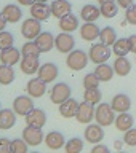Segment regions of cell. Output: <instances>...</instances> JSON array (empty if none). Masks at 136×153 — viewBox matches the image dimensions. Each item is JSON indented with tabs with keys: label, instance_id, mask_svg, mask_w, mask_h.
<instances>
[{
	"label": "cell",
	"instance_id": "obj_1",
	"mask_svg": "<svg viewBox=\"0 0 136 153\" xmlns=\"http://www.w3.org/2000/svg\"><path fill=\"white\" fill-rule=\"evenodd\" d=\"M112 54V50L104 45V43H96V45H91V48L88 50V57L93 64H103L110 57Z\"/></svg>",
	"mask_w": 136,
	"mask_h": 153
},
{
	"label": "cell",
	"instance_id": "obj_2",
	"mask_svg": "<svg viewBox=\"0 0 136 153\" xmlns=\"http://www.w3.org/2000/svg\"><path fill=\"white\" fill-rule=\"evenodd\" d=\"M96 123H99L101 126H110L112 123H115V112L109 104H99L98 108L95 112Z\"/></svg>",
	"mask_w": 136,
	"mask_h": 153
},
{
	"label": "cell",
	"instance_id": "obj_3",
	"mask_svg": "<svg viewBox=\"0 0 136 153\" xmlns=\"http://www.w3.org/2000/svg\"><path fill=\"white\" fill-rule=\"evenodd\" d=\"M88 59H90V57H88V54H86L85 51H82V50H72L69 53V56H67L66 64L72 70H82V69H85Z\"/></svg>",
	"mask_w": 136,
	"mask_h": 153
},
{
	"label": "cell",
	"instance_id": "obj_4",
	"mask_svg": "<svg viewBox=\"0 0 136 153\" xmlns=\"http://www.w3.org/2000/svg\"><path fill=\"white\" fill-rule=\"evenodd\" d=\"M23 139L31 147H35V145H38V143H42V140H45V136H43L42 128L29 126V124H27V128L23 131Z\"/></svg>",
	"mask_w": 136,
	"mask_h": 153
},
{
	"label": "cell",
	"instance_id": "obj_5",
	"mask_svg": "<svg viewBox=\"0 0 136 153\" xmlns=\"http://www.w3.org/2000/svg\"><path fill=\"white\" fill-rule=\"evenodd\" d=\"M42 21H38L35 18H31V19H26V21L23 22L21 26V33L24 38H27V40H31V38H35L38 33L42 30V26H40Z\"/></svg>",
	"mask_w": 136,
	"mask_h": 153
},
{
	"label": "cell",
	"instance_id": "obj_6",
	"mask_svg": "<svg viewBox=\"0 0 136 153\" xmlns=\"http://www.w3.org/2000/svg\"><path fill=\"white\" fill-rule=\"evenodd\" d=\"M95 112H96L95 104L86 102V100H85V102H82L79 105V110H77L75 118H77V121L82 123V124H88V123H91V120H93Z\"/></svg>",
	"mask_w": 136,
	"mask_h": 153
},
{
	"label": "cell",
	"instance_id": "obj_7",
	"mask_svg": "<svg viewBox=\"0 0 136 153\" xmlns=\"http://www.w3.org/2000/svg\"><path fill=\"white\" fill-rule=\"evenodd\" d=\"M71 97V88L66 83H58L50 91V99L53 104H61Z\"/></svg>",
	"mask_w": 136,
	"mask_h": 153
},
{
	"label": "cell",
	"instance_id": "obj_8",
	"mask_svg": "<svg viewBox=\"0 0 136 153\" xmlns=\"http://www.w3.org/2000/svg\"><path fill=\"white\" fill-rule=\"evenodd\" d=\"M74 45H75V40L69 32H61L55 38V46L59 53H71L74 50Z\"/></svg>",
	"mask_w": 136,
	"mask_h": 153
},
{
	"label": "cell",
	"instance_id": "obj_9",
	"mask_svg": "<svg viewBox=\"0 0 136 153\" xmlns=\"http://www.w3.org/2000/svg\"><path fill=\"white\" fill-rule=\"evenodd\" d=\"M34 108V102L31 96H19L13 100V110L16 112V115L26 117V115Z\"/></svg>",
	"mask_w": 136,
	"mask_h": 153
},
{
	"label": "cell",
	"instance_id": "obj_10",
	"mask_svg": "<svg viewBox=\"0 0 136 153\" xmlns=\"http://www.w3.org/2000/svg\"><path fill=\"white\" fill-rule=\"evenodd\" d=\"M104 139V131H103V126L99 123L96 124H90L85 128V140L90 142V143H99L101 140Z\"/></svg>",
	"mask_w": 136,
	"mask_h": 153
},
{
	"label": "cell",
	"instance_id": "obj_11",
	"mask_svg": "<svg viewBox=\"0 0 136 153\" xmlns=\"http://www.w3.org/2000/svg\"><path fill=\"white\" fill-rule=\"evenodd\" d=\"M24 120H26V124H29V126L43 128L47 123V113L40 108H32L31 112L24 117Z\"/></svg>",
	"mask_w": 136,
	"mask_h": 153
},
{
	"label": "cell",
	"instance_id": "obj_12",
	"mask_svg": "<svg viewBox=\"0 0 136 153\" xmlns=\"http://www.w3.org/2000/svg\"><path fill=\"white\" fill-rule=\"evenodd\" d=\"M31 16L38 21H47L51 16V7H48L47 2H35L31 5Z\"/></svg>",
	"mask_w": 136,
	"mask_h": 153
},
{
	"label": "cell",
	"instance_id": "obj_13",
	"mask_svg": "<svg viewBox=\"0 0 136 153\" xmlns=\"http://www.w3.org/2000/svg\"><path fill=\"white\" fill-rule=\"evenodd\" d=\"M34 42H35V45L38 46V50L42 53L51 51L53 46H55V37H53L50 32H40L35 38H34Z\"/></svg>",
	"mask_w": 136,
	"mask_h": 153
},
{
	"label": "cell",
	"instance_id": "obj_14",
	"mask_svg": "<svg viewBox=\"0 0 136 153\" xmlns=\"http://www.w3.org/2000/svg\"><path fill=\"white\" fill-rule=\"evenodd\" d=\"M19 57H21V50H18V48H14V46L0 50V62H2V64L14 65V64H18Z\"/></svg>",
	"mask_w": 136,
	"mask_h": 153
},
{
	"label": "cell",
	"instance_id": "obj_15",
	"mask_svg": "<svg viewBox=\"0 0 136 153\" xmlns=\"http://www.w3.org/2000/svg\"><path fill=\"white\" fill-rule=\"evenodd\" d=\"M37 75L40 76L45 83H51V81H55V78L58 76V67H56V64H53V62H45V64L40 65Z\"/></svg>",
	"mask_w": 136,
	"mask_h": 153
},
{
	"label": "cell",
	"instance_id": "obj_16",
	"mask_svg": "<svg viewBox=\"0 0 136 153\" xmlns=\"http://www.w3.org/2000/svg\"><path fill=\"white\" fill-rule=\"evenodd\" d=\"M27 93H29L31 97H42V96L47 93V83L40 78V76L29 80V83H27Z\"/></svg>",
	"mask_w": 136,
	"mask_h": 153
},
{
	"label": "cell",
	"instance_id": "obj_17",
	"mask_svg": "<svg viewBox=\"0 0 136 153\" xmlns=\"http://www.w3.org/2000/svg\"><path fill=\"white\" fill-rule=\"evenodd\" d=\"M19 65H21V70L26 75H34L38 72V69H40V62H38L37 56H23Z\"/></svg>",
	"mask_w": 136,
	"mask_h": 153
},
{
	"label": "cell",
	"instance_id": "obj_18",
	"mask_svg": "<svg viewBox=\"0 0 136 153\" xmlns=\"http://www.w3.org/2000/svg\"><path fill=\"white\" fill-rule=\"evenodd\" d=\"M110 107L117 113L128 112L130 107H131V100H130V97L127 94H117V96H114L112 102H110Z\"/></svg>",
	"mask_w": 136,
	"mask_h": 153
},
{
	"label": "cell",
	"instance_id": "obj_19",
	"mask_svg": "<svg viewBox=\"0 0 136 153\" xmlns=\"http://www.w3.org/2000/svg\"><path fill=\"white\" fill-rule=\"evenodd\" d=\"M79 102H77L75 99L69 97L67 100L59 104V113L62 115L64 118H74L77 115V110H79Z\"/></svg>",
	"mask_w": 136,
	"mask_h": 153
},
{
	"label": "cell",
	"instance_id": "obj_20",
	"mask_svg": "<svg viewBox=\"0 0 136 153\" xmlns=\"http://www.w3.org/2000/svg\"><path fill=\"white\" fill-rule=\"evenodd\" d=\"M99 32L101 29L95 22H85L80 27V37L86 42H93L95 38H99Z\"/></svg>",
	"mask_w": 136,
	"mask_h": 153
},
{
	"label": "cell",
	"instance_id": "obj_21",
	"mask_svg": "<svg viewBox=\"0 0 136 153\" xmlns=\"http://www.w3.org/2000/svg\"><path fill=\"white\" fill-rule=\"evenodd\" d=\"M50 7H51V14L58 19L66 16V14L71 13V10H72L71 3L67 2V0H53Z\"/></svg>",
	"mask_w": 136,
	"mask_h": 153
},
{
	"label": "cell",
	"instance_id": "obj_22",
	"mask_svg": "<svg viewBox=\"0 0 136 153\" xmlns=\"http://www.w3.org/2000/svg\"><path fill=\"white\" fill-rule=\"evenodd\" d=\"M59 27L62 32H69V33L74 32L79 27V18L72 13H67L66 16L59 18Z\"/></svg>",
	"mask_w": 136,
	"mask_h": 153
},
{
	"label": "cell",
	"instance_id": "obj_23",
	"mask_svg": "<svg viewBox=\"0 0 136 153\" xmlns=\"http://www.w3.org/2000/svg\"><path fill=\"white\" fill-rule=\"evenodd\" d=\"M45 143L48 148H51V150H59L61 147H64V136H62L61 132L58 131H51L48 132L45 136Z\"/></svg>",
	"mask_w": 136,
	"mask_h": 153
},
{
	"label": "cell",
	"instance_id": "obj_24",
	"mask_svg": "<svg viewBox=\"0 0 136 153\" xmlns=\"http://www.w3.org/2000/svg\"><path fill=\"white\" fill-rule=\"evenodd\" d=\"M16 112L10 108L0 110V129H11L16 123Z\"/></svg>",
	"mask_w": 136,
	"mask_h": 153
},
{
	"label": "cell",
	"instance_id": "obj_25",
	"mask_svg": "<svg viewBox=\"0 0 136 153\" xmlns=\"http://www.w3.org/2000/svg\"><path fill=\"white\" fill-rule=\"evenodd\" d=\"M114 72L119 76H127L131 72V62L125 56H117V59L114 61Z\"/></svg>",
	"mask_w": 136,
	"mask_h": 153
},
{
	"label": "cell",
	"instance_id": "obj_26",
	"mask_svg": "<svg viewBox=\"0 0 136 153\" xmlns=\"http://www.w3.org/2000/svg\"><path fill=\"white\" fill-rule=\"evenodd\" d=\"M99 16H101V10L98 7H95V5H85L80 10V18L85 22H95Z\"/></svg>",
	"mask_w": 136,
	"mask_h": 153
},
{
	"label": "cell",
	"instance_id": "obj_27",
	"mask_svg": "<svg viewBox=\"0 0 136 153\" xmlns=\"http://www.w3.org/2000/svg\"><path fill=\"white\" fill-rule=\"evenodd\" d=\"M2 14L5 16V19H7V22H11V24L18 22L19 19L23 18V11L19 10V7H16V5H13V3L7 5V7L3 8Z\"/></svg>",
	"mask_w": 136,
	"mask_h": 153
},
{
	"label": "cell",
	"instance_id": "obj_28",
	"mask_svg": "<svg viewBox=\"0 0 136 153\" xmlns=\"http://www.w3.org/2000/svg\"><path fill=\"white\" fill-rule=\"evenodd\" d=\"M133 123H134V120L128 112H122L120 115L115 117V128L119 131H123V132L128 131L130 128H133Z\"/></svg>",
	"mask_w": 136,
	"mask_h": 153
},
{
	"label": "cell",
	"instance_id": "obj_29",
	"mask_svg": "<svg viewBox=\"0 0 136 153\" xmlns=\"http://www.w3.org/2000/svg\"><path fill=\"white\" fill-rule=\"evenodd\" d=\"M95 74H96V76H98L101 81H109L114 76L115 72H114V67H110V65H107V64L103 62V64H98Z\"/></svg>",
	"mask_w": 136,
	"mask_h": 153
},
{
	"label": "cell",
	"instance_id": "obj_30",
	"mask_svg": "<svg viewBox=\"0 0 136 153\" xmlns=\"http://www.w3.org/2000/svg\"><path fill=\"white\" fill-rule=\"evenodd\" d=\"M14 80V70L13 65L2 64L0 65V85H10Z\"/></svg>",
	"mask_w": 136,
	"mask_h": 153
},
{
	"label": "cell",
	"instance_id": "obj_31",
	"mask_svg": "<svg viewBox=\"0 0 136 153\" xmlns=\"http://www.w3.org/2000/svg\"><path fill=\"white\" fill-rule=\"evenodd\" d=\"M99 40H101V43H104V45L112 46L115 43V40H117V33H115V30L112 27H104V29H101V32H99Z\"/></svg>",
	"mask_w": 136,
	"mask_h": 153
},
{
	"label": "cell",
	"instance_id": "obj_32",
	"mask_svg": "<svg viewBox=\"0 0 136 153\" xmlns=\"http://www.w3.org/2000/svg\"><path fill=\"white\" fill-rule=\"evenodd\" d=\"M112 53L115 56H127L130 53V43L128 38H119L112 45Z\"/></svg>",
	"mask_w": 136,
	"mask_h": 153
},
{
	"label": "cell",
	"instance_id": "obj_33",
	"mask_svg": "<svg viewBox=\"0 0 136 153\" xmlns=\"http://www.w3.org/2000/svg\"><path fill=\"white\" fill-rule=\"evenodd\" d=\"M101 16H104V18H114L115 14H117V2L115 0H112V2H106V3H101Z\"/></svg>",
	"mask_w": 136,
	"mask_h": 153
},
{
	"label": "cell",
	"instance_id": "obj_34",
	"mask_svg": "<svg viewBox=\"0 0 136 153\" xmlns=\"http://www.w3.org/2000/svg\"><path fill=\"white\" fill-rule=\"evenodd\" d=\"M64 148H66V153H80L83 150V140H80L79 137H74L71 140H67Z\"/></svg>",
	"mask_w": 136,
	"mask_h": 153
},
{
	"label": "cell",
	"instance_id": "obj_35",
	"mask_svg": "<svg viewBox=\"0 0 136 153\" xmlns=\"http://www.w3.org/2000/svg\"><path fill=\"white\" fill-rule=\"evenodd\" d=\"M21 54L23 56H40L42 51L38 50V46L35 45V42H26L21 48Z\"/></svg>",
	"mask_w": 136,
	"mask_h": 153
},
{
	"label": "cell",
	"instance_id": "obj_36",
	"mask_svg": "<svg viewBox=\"0 0 136 153\" xmlns=\"http://www.w3.org/2000/svg\"><path fill=\"white\" fill-rule=\"evenodd\" d=\"M83 99L86 100V102L98 104V102H101V91L98 88H88V89H85Z\"/></svg>",
	"mask_w": 136,
	"mask_h": 153
},
{
	"label": "cell",
	"instance_id": "obj_37",
	"mask_svg": "<svg viewBox=\"0 0 136 153\" xmlns=\"http://www.w3.org/2000/svg\"><path fill=\"white\" fill-rule=\"evenodd\" d=\"M29 148V143L24 139H14L11 140V152L10 153H26Z\"/></svg>",
	"mask_w": 136,
	"mask_h": 153
},
{
	"label": "cell",
	"instance_id": "obj_38",
	"mask_svg": "<svg viewBox=\"0 0 136 153\" xmlns=\"http://www.w3.org/2000/svg\"><path fill=\"white\" fill-rule=\"evenodd\" d=\"M101 83V80L96 76V74H86L85 78H83V88L88 89V88H98Z\"/></svg>",
	"mask_w": 136,
	"mask_h": 153
},
{
	"label": "cell",
	"instance_id": "obj_39",
	"mask_svg": "<svg viewBox=\"0 0 136 153\" xmlns=\"http://www.w3.org/2000/svg\"><path fill=\"white\" fill-rule=\"evenodd\" d=\"M13 42H14V38H13V35L10 32H5V30L0 32V50H5V48L13 46Z\"/></svg>",
	"mask_w": 136,
	"mask_h": 153
},
{
	"label": "cell",
	"instance_id": "obj_40",
	"mask_svg": "<svg viewBox=\"0 0 136 153\" xmlns=\"http://www.w3.org/2000/svg\"><path fill=\"white\" fill-rule=\"evenodd\" d=\"M123 142L130 147H136V129L134 128H130L128 131H125Z\"/></svg>",
	"mask_w": 136,
	"mask_h": 153
},
{
	"label": "cell",
	"instance_id": "obj_41",
	"mask_svg": "<svg viewBox=\"0 0 136 153\" xmlns=\"http://www.w3.org/2000/svg\"><path fill=\"white\" fill-rule=\"evenodd\" d=\"M125 19H127L128 24L136 26V5H134V3H133L130 8L125 10Z\"/></svg>",
	"mask_w": 136,
	"mask_h": 153
},
{
	"label": "cell",
	"instance_id": "obj_42",
	"mask_svg": "<svg viewBox=\"0 0 136 153\" xmlns=\"http://www.w3.org/2000/svg\"><path fill=\"white\" fill-rule=\"evenodd\" d=\"M11 152V140L7 137L0 139V153H10Z\"/></svg>",
	"mask_w": 136,
	"mask_h": 153
},
{
	"label": "cell",
	"instance_id": "obj_43",
	"mask_svg": "<svg viewBox=\"0 0 136 153\" xmlns=\"http://www.w3.org/2000/svg\"><path fill=\"white\" fill-rule=\"evenodd\" d=\"M117 2V5L120 8H123V10H127V8H130L133 5V0H115Z\"/></svg>",
	"mask_w": 136,
	"mask_h": 153
},
{
	"label": "cell",
	"instance_id": "obj_44",
	"mask_svg": "<svg viewBox=\"0 0 136 153\" xmlns=\"http://www.w3.org/2000/svg\"><path fill=\"white\" fill-rule=\"evenodd\" d=\"M107 152H109V148L106 145H99V143L91 148V153H107Z\"/></svg>",
	"mask_w": 136,
	"mask_h": 153
},
{
	"label": "cell",
	"instance_id": "obj_45",
	"mask_svg": "<svg viewBox=\"0 0 136 153\" xmlns=\"http://www.w3.org/2000/svg\"><path fill=\"white\" fill-rule=\"evenodd\" d=\"M128 43H130V53H136V35L128 37Z\"/></svg>",
	"mask_w": 136,
	"mask_h": 153
},
{
	"label": "cell",
	"instance_id": "obj_46",
	"mask_svg": "<svg viewBox=\"0 0 136 153\" xmlns=\"http://www.w3.org/2000/svg\"><path fill=\"white\" fill-rule=\"evenodd\" d=\"M5 26H7V19H5V16H3L2 13H0V32H2L3 29H5Z\"/></svg>",
	"mask_w": 136,
	"mask_h": 153
},
{
	"label": "cell",
	"instance_id": "obj_47",
	"mask_svg": "<svg viewBox=\"0 0 136 153\" xmlns=\"http://www.w3.org/2000/svg\"><path fill=\"white\" fill-rule=\"evenodd\" d=\"M21 5H24V7H31L32 3H35V0H18Z\"/></svg>",
	"mask_w": 136,
	"mask_h": 153
},
{
	"label": "cell",
	"instance_id": "obj_48",
	"mask_svg": "<svg viewBox=\"0 0 136 153\" xmlns=\"http://www.w3.org/2000/svg\"><path fill=\"white\" fill-rule=\"evenodd\" d=\"M115 148L120 150V148H122V142H115Z\"/></svg>",
	"mask_w": 136,
	"mask_h": 153
},
{
	"label": "cell",
	"instance_id": "obj_49",
	"mask_svg": "<svg viewBox=\"0 0 136 153\" xmlns=\"http://www.w3.org/2000/svg\"><path fill=\"white\" fill-rule=\"evenodd\" d=\"M99 3H106V2H112V0H98Z\"/></svg>",
	"mask_w": 136,
	"mask_h": 153
},
{
	"label": "cell",
	"instance_id": "obj_50",
	"mask_svg": "<svg viewBox=\"0 0 136 153\" xmlns=\"http://www.w3.org/2000/svg\"><path fill=\"white\" fill-rule=\"evenodd\" d=\"M35 2H48V0H35Z\"/></svg>",
	"mask_w": 136,
	"mask_h": 153
}]
</instances>
